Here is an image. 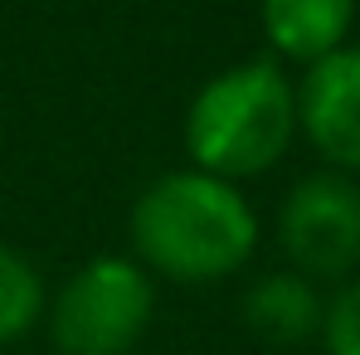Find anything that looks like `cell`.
I'll return each instance as SVG.
<instances>
[{"instance_id":"obj_3","label":"cell","mask_w":360,"mask_h":355,"mask_svg":"<svg viewBox=\"0 0 360 355\" xmlns=\"http://www.w3.org/2000/svg\"><path fill=\"white\" fill-rule=\"evenodd\" d=\"M156 278L122 253H98L68 273L49 302V341L59 355H127L151 326Z\"/></svg>"},{"instance_id":"obj_2","label":"cell","mask_w":360,"mask_h":355,"mask_svg":"<svg viewBox=\"0 0 360 355\" xmlns=\"http://www.w3.org/2000/svg\"><path fill=\"white\" fill-rule=\"evenodd\" d=\"M297 136V83L278 59H248L214 73L190 112H185V151L190 166L224 180L268 176Z\"/></svg>"},{"instance_id":"obj_5","label":"cell","mask_w":360,"mask_h":355,"mask_svg":"<svg viewBox=\"0 0 360 355\" xmlns=\"http://www.w3.org/2000/svg\"><path fill=\"white\" fill-rule=\"evenodd\" d=\"M297 131L331 171L360 176V44L307 63L297 83Z\"/></svg>"},{"instance_id":"obj_8","label":"cell","mask_w":360,"mask_h":355,"mask_svg":"<svg viewBox=\"0 0 360 355\" xmlns=\"http://www.w3.org/2000/svg\"><path fill=\"white\" fill-rule=\"evenodd\" d=\"M44 311H49V297H44L39 268L20 248L0 243V346L25 341L44 321Z\"/></svg>"},{"instance_id":"obj_4","label":"cell","mask_w":360,"mask_h":355,"mask_svg":"<svg viewBox=\"0 0 360 355\" xmlns=\"http://www.w3.org/2000/svg\"><path fill=\"white\" fill-rule=\"evenodd\" d=\"M278 243L288 268L311 283H346L360 268V185L346 171L302 176L278 209Z\"/></svg>"},{"instance_id":"obj_1","label":"cell","mask_w":360,"mask_h":355,"mask_svg":"<svg viewBox=\"0 0 360 355\" xmlns=\"http://www.w3.org/2000/svg\"><path fill=\"white\" fill-rule=\"evenodd\" d=\"M131 248L151 278L166 283H224L258 248V214L234 180L200 166L166 171L131 205Z\"/></svg>"},{"instance_id":"obj_7","label":"cell","mask_w":360,"mask_h":355,"mask_svg":"<svg viewBox=\"0 0 360 355\" xmlns=\"http://www.w3.org/2000/svg\"><path fill=\"white\" fill-rule=\"evenodd\" d=\"M321 311H326L321 288L311 278H302L297 268L263 273L243 292V326L268 346H302V341L321 336Z\"/></svg>"},{"instance_id":"obj_9","label":"cell","mask_w":360,"mask_h":355,"mask_svg":"<svg viewBox=\"0 0 360 355\" xmlns=\"http://www.w3.org/2000/svg\"><path fill=\"white\" fill-rule=\"evenodd\" d=\"M321 346L326 355H360V278H346L321 311Z\"/></svg>"},{"instance_id":"obj_6","label":"cell","mask_w":360,"mask_h":355,"mask_svg":"<svg viewBox=\"0 0 360 355\" xmlns=\"http://www.w3.org/2000/svg\"><path fill=\"white\" fill-rule=\"evenodd\" d=\"M258 25L278 59L316 63L351 39L356 0H258Z\"/></svg>"}]
</instances>
